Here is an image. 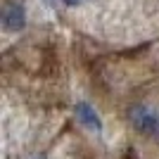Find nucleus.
<instances>
[{
	"label": "nucleus",
	"instance_id": "obj_1",
	"mask_svg": "<svg viewBox=\"0 0 159 159\" xmlns=\"http://www.w3.org/2000/svg\"><path fill=\"white\" fill-rule=\"evenodd\" d=\"M131 121L135 124V128L147 135H159V114L147 109V107H135L131 112Z\"/></svg>",
	"mask_w": 159,
	"mask_h": 159
},
{
	"label": "nucleus",
	"instance_id": "obj_2",
	"mask_svg": "<svg viewBox=\"0 0 159 159\" xmlns=\"http://www.w3.org/2000/svg\"><path fill=\"white\" fill-rule=\"evenodd\" d=\"M24 21H26V14H24V7H21L19 2H12V5L5 7L2 24H5L7 31H19V29H24Z\"/></svg>",
	"mask_w": 159,
	"mask_h": 159
},
{
	"label": "nucleus",
	"instance_id": "obj_3",
	"mask_svg": "<svg viewBox=\"0 0 159 159\" xmlns=\"http://www.w3.org/2000/svg\"><path fill=\"white\" fill-rule=\"evenodd\" d=\"M76 116H79L81 124H83V126H88L90 131H98V133L102 131V121H100L98 112H95L88 102H79V105H76Z\"/></svg>",
	"mask_w": 159,
	"mask_h": 159
},
{
	"label": "nucleus",
	"instance_id": "obj_4",
	"mask_svg": "<svg viewBox=\"0 0 159 159\" xmlns=\"http://www.w3.org/2000/svg\"><path fill=\"white\" fill-rule=\"evenodd\" d=\"M66 5H76V2H81V0H64Z\"/></svg>",
	"mask_w": 159,
	"mask_h": 159
}]
</instances>
